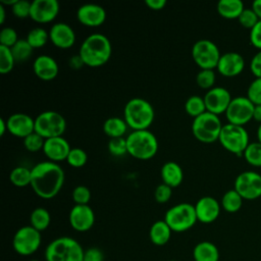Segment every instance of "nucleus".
<instances>
[{"label": "nucleus", "mask_w": 261, "mask_h": 261, "mask_svg": "<svg viewBox=\"0 0 261 261\" xmlns=\"http://www.w3.org/2000/svg\"><path fill=\"white\" fill-rule=\"evenodd\" d=\"M127 153L140 160L153 158L158 151V141L156 136L148 129L133 130L126 137Z\"/></svg>", "instance_id": "5"}, {"label": "nucleus", "mask_w": 261, "mask_h": 261, "mask_svg": "<svg viewBox=\"0 0 261 261\" xmlns=\"http://www.w3.org/2000/svg\"><path fill=\"white\" fill-rule=\"evenodd\" d=\"M12 55L16 62H22L28 59L33 54L34 48L29 44L27 39H19L11 48H10Z\"/></svg>", "instance_id": "32"}, {"label": "nucleus", "mask_w": 261, "mask_h": 261, "mask_svg": "<svg viewBox=\"0 0 261 261\" xmlns=\"http://www.w3.org/2000/svg\"><path fill=\"white\" fill-rule=\"evenodd\" d=\"M87 160H88V155L81 148H71V150L66 158L67 163L70 166L75 167V168L84 166L87 163Z\"/></svg>", "instance_id": "39"}, {"label": "nucleus", "mask_w": 261, "mask_h": 261, "mask_svg": "<svg viewBox=\"0 0 261 261\" xmlns=\"http://www.w3.org/2000/svg\"><path fill=\"white\" fill-rule=\"evenodd\" d=\"M243 156L245 157L246 161L249 164L260 167L261 166V143L259 141L250 143L246 148V150L244 151Z\"/></svg>", "instance_id": "35"}, {"label": "nucleus", "mask_w": 261, "mask_h": 261, "mask_svg": "<svg viewBox=\"0 0 261 261\" xmlns=\"http://www.w3.org/2000/svg\"><path fill=\"white\" fill-rule=\"evenodd\" d=\"M257 138H258V141L261 143V123L257 128Z\"/></svg>", "instance_id": "56"}, {"label": "nucleus", "mask_w": 261, "mask_h": 261, "mask_svg": "<svg viewBox=\"0 0 261 261\" xmlns=\"http://www.w3.org/2000/svg\"><path fill=\"white\" fill-rule=\"evenodd\" d=\"M195 210L198 221L202 223H211L215 221L220 214V204L215 198L204 196L197 201Z\"/></svg>", "instance_id": "19"}, {"label": "nucleus", "mask_w": 261, "mask_h": 261, "mask_svg": "<svg viewBox=\"0 0 261 261\" xmlns=\"http://www.w3.org/2000/svg\"><path fill=\"white\" fill-rule=\"evenodd\" d=\"M51 222V216L47 209L38 207L34 209L30 215V225L39 230L40 232L45 230Z\"/></svg>", "instance_id": "29"}, {"label": "nucleus", "mask_w": 261, "mask_h": 261, "mask_svg": "<svg viewBox=\"0 0 261 261\" xmlns=\"http://www.w3.org/2000/svg\"><path fill=\"white\" fill-rule=\"evenodd\" d=\"M41 242V232L31 225H25L18 228L14 233L12 247L18 255L30 256L38 251Z\"/></svg>", "instance_id": "11"}, {"label": "nucleus", "mask_w": 261, "mask_h": 261, "mask_svg": "<svg viewBox=\"0 0 261 261\" xmlns=\"http://www.w3.org/2000/svg\"><path fill=\"white\" fill-rule=\"evenodd\" d=\"M250 68L256 77H261V50L254 54L250 62Z\"/></svg>", "instance_id": "49"}, {"label": "nucleus", "mask_w": 261, "mask_h": 261, "mask_svg": "<svg viewBox=\"0 0 261 261\" xmlns=\"http://www.w3.org/2000/svg\"><path fill=\"white\" fill-rule=\"evenodd\" d=\"M44 144L45 139L36 132L30 134L23 139L24 148L30 152H38L40 150H43Z\"/></svg>", "instance_id": "40"}, {"label": "nucleus", "mask_w": 261, "mask_h": 261, "mask_svg": "<svg viewBox=\"0 0 261 261\" xmlns=\"http://www.w3.org/2000/svg\"><path fill=\"white\" fill-rule=\"evenodd\" d=\"M244 9V3L241 0H220L217 3L218 13L227 19L239 18Z\"/></svg>", "instance_id": "27"}, {"label": "nucleus", "mask_w": 261, "mask_h": 261, "mask_svg": "<svg viewBox=\"0 0 261 261\" xmlns=\"http://www.w3.org/2000/svg\"><path fill=\"white\" fill-rule=\"evenodd\" d=\"M35 74L43 81L54 80L59 71L56 60L49 55H39L33 63Z\"/></svg>", "instance_id": "23"}, {"label": "nucleus", "mask_w": 261, "mask_h": 261, "mask_svg": "<svg viewBox=\"0 0 261 261\" xmlns=\"http://www.w3.org/2000/svg\"><path fill=\"white\" fill-rule=\"evenodd\" d=\"M155 117L153 106L143 98H133L124 106L123 119L133 130L148 129Z\"/></svg>", "instance_id": "3"}, {"label": "nucleus", "mask_w": 261, "mask_h": 261, "mask_svg": "<svg viewBox=\"0 0 261 261\" xmlns=\"http://www.w3.org/2000/svg\"><path fill=\"white\" fill-rule=\"evenodd\" d=\"M215 72L213 69H201L196 75L197 85L205 90L213 88L215 83Z\"/></svg>", "instance_id": "38"}, {"label": "nucleus", "mask_w": 261, "mask_h": 261, "mask_svg": "<svg viewBox=\"0 0 261 261\" xmlns=\"http://www.w3.org/2000/svg\"><path fill=\"white\" fill-rule=\"evenodd\" d=\"M128 125L123 118L120 117H109L103 123V132L110 139L123 137L126 133Z\"/></svg>", "instance_id": "28"}, {"label": "nucleus", "mask_w": 261, "mask_h": 261, "mask_svg": "<svg viewBox=\"0 0 261 261\" xmlns=\"http://www.w3.org/2000/svg\"><path fill=\"white\" fill-rule=\"evenodd\" d=\"M49 40V33L43 28H34L32 29L27 36V41L34 48H41L46 45Z\"/></svg>", "instance_id": "34"}, {"label": "nucleus", "mask_w": 261, "mask_h": 261, "mask_svg": "<svg viewBox=\"0 0 261 261\" xmlns=\"http://www.w3.org/2000/svg\"><path fill=\"white\" fill-rule=\"evenodd\" d=\"M112 47L109 39L100 33L88 36L81 45L79 55L85 65L99 67L104 65L110 58Z\"/></svg>", "instance_id": "2"}, {"label": "nucleus", "mask_w": 261, "mask_h": 261, "mask_svg": "<svg viewBox=\"0 0 261 261\" xmlns=\"http://www.w3.org/2000/svg\"><path fill=\"white\" fill-rule=\"evenodd\" d=\"M68 220L74 230L84 232L94 225L95 213L89 205H74L70 209Z\"/></svg>", "instance_id": "16"}, {"label": "nucleus", "mask_w": 261, "mask_h": 261, "mask_svg": "<svg viewBox=\"0 0 261 261\" xmlns=\"http://www.w3.org/2000/svg\"><path fill=\"white\" fill-rule=\"evenodd\" d=\"M252 8L258 15L259 19H261V0H254L252 3Z\"/></svg>", "instance_id": "52"}, {"label": "nucleus", "mask_w": 261, "mask_h": 261, "mask_svg": "<svg viewBox=\"0 0 261 261\" xmlns=\"http://www.w3.org/2000/svg\"><path fill=\"white\" fill-rule=\"evenodd\" d=\"M71 196L75 205H88L91 200V191L86 186H77L73 189Z\"/></svg>", "instance_id": "42"}, {"label": "nucleus", "mask_w": 261, "mask_h": 261, "mask_svg": "<svg viewBox=\"0 0 261 261\" xmlns=\"http://www.w3.org/2000/svg\"><path fill=\"white\" fill-rule=\"evenodd\" d=\"M66 129V120L57 111L48 110L41 112L35 118V132L45 140L62 137Z\"/></svg>", "instance_id": "9"}, {"label": "nucleus", "mask_w": 261, "mask_h": 261, "mask_svg": "<svg viewBox=\"0 0 261 261\" xmlns=\"http://www.w3.org/2000/svg\"><path fill=\"white\" fill-rule=\"evenodd\" d=\"M30 261H40V260H37V259H32V260H30Z\"/></svg>", "instance_id": "57"}, {"label": "nucleus", "mask_w": 261, "mask_h": 261, "mask_svg": "<svg viewBox=\"0 0 261 261\" xmlns=\"http://www.w3.org/2000/svg\"><path fill=\"white\" fill-rule=\"evenodd\" d=\"M185 110L190 116L194 118L203 114L204 112L207 111L204 98L198 95H193L189 97L185 103Z\"/></svg>", "instance_id": "33"}, {"label": "nucleus", "mask_w": 261, "mask_h": 261, "mask_svg": "<svg viewBox=\"0 0 261 261\" xmlns=\"http://www.w3.org/2000/svg\"><path fill=\"white\" fill-rule=\"evenodd\" d=\"M8 132V128H7V123H6V120H4L3 118L0 119V136H4V134Z\"/></svg>", "instance_id": "54"}, {"label": "nucleus", "mask_w": 261, "mask_h": 261, "mask_svg": "<svg viewBox=\"0 0 261 261\" xmlns=\"http://www.w3.org/2000/svg\"><path fill=\"white\" fill-rule=\"evenodd\" d=\"M253 118L261 123V104L255 105L254 112H253Z\"/></svg>", "instance_id": "53"}, {"label": "nucleus", "mask_w": 261, "mask_h": 261, "mask_svg": "<svg viewBox=\"0 0 261 261\" xmlns=\"http://www.w3.org/2000/svg\"><path fill=\"white\" fill-rule=\"evenodd\" d=\"M31 6L32 2L28 0H17L11 7V11L17 18H27L31 16Z\"/></svg>", "instance_id": "45"}, {"label": "nucleus", "mask_w": 261, "mask_h": 261, "mask_svg": "<svg viewBox=\"0 0 261 261\" xmlns=\"http://www.w3.org/2000/svg\"><path fill=\"white\" fill-rule=\"evenodd\" d=\"M164 220L174 232L189 230L198 221L195 205L190 203L176 204L166 211Z\"/></svg>", "instance_id": "6"}, {"label": "nucleus", "mask_w": 261, "mask_h": 261, "mask_svg": "<svg viewBox=\"0 0 261 261\" xmlns=\"http://www.w3.org/2000/svg\"><path fill=\"white\" fill-rule=\"evenodd\" d=\"M166 0H146L145 4L152 10H161L166 5Z\"/></svg>", "instance_id": "50"}, {"label": "nucleus", "mask_w": 261, "mask_h": 261, "mask_svg": "<svg viewBox=\"0 0 261 261\" xmlns=\"http://www.w3.org/2000/svg\"><path fill=\"white\" fill-rule=\"evenodd\" d=\"M104 255L102 251L96 247L89 248L84 252L83 261H103Z\"/></svg>", "instance_id": "48"}, {"label": "nucleus", "mask_w": 261, "mask_h": 261, "mask_svg": "<svg viewBox=\"0 0 261 261\" xmlns=\"http://www.w3.org/2000/svg\"><path fill=\"white\" fill-rule=\"evenodd\" d=\"M49 40L60 49L70 48L75 42V33L73 29L65 22L53 24L49 31Z\"/></svg>", "instance_id": "21"}, {"label": "nucleus", "mask_w": 261, "mask_h": 261, "mask_svg": "<svg viewBox=\"0 0 261 261\" xmlns=\"http://www.w3.org/2000/svg\"><path fill=\"white\" fill-rule=\"evenodd\" d=\"M242 205H243V198L234 189L228 190L222 196L221 207L226 212L234 213L241 209Z\"/></svg>", "instance_id": "30"}, {"label": "nucleus", "mask_w": 261, "mask_h": 261, "mask_svg": "<svg viewBox=\"0 0 261 261\" xmlns=\"http://www.w3.org/2000/svg\"><path fill=\"white\" fill-rule=\"evenodd\" d=\"M239 21L240 23L247 29H252L258 21H259V17L256 14V12L253 10V8H245L242 13L239 16Z\"/></svg>", "instance_id": "43"}, {"label": "nucleus", "mask_w": 261, "mask_h": 261, "mask_svg": "<svg viewBox=\"0 0 261 261\" xmlns=\"http://www.w3.org/2000/svg\"><path fill=\"white\" fill-rule=\"evenodd\" d=\"M108 151L114 157H120L125 154H128L126 138L119 137L110 139L108 142Z\"/></svg>", "instance_id": "37"}, {"label": "nucleus", "mask_w": 261, "mask_h": 261, "mask_svg": "<svg viewBox=\"0 0 261 261\" xmlns=\"http://www.w3.org/2000/svg\"><path fill=\"white\" fill-rule=\"evenodd\" d=\"M245 67V59L238 52H226L221 54L218 64L217 70L220 74L224 76H236L240 74Z\"/></svg>", "instance_id": "22"}, {"label": "nucleus", "mask_w": 261, "mask_h": 261, "mask_svg": "<svg viewBox=\"0 0 261 261\" xmlns=\"http://www.w3.org/2000/svg\"><path fill=\"white\" fill-rule=\"evenodd\" d=\"M220 56L217 45L207 39L197 41L192 47L193 60L201 69L216 68Z\"/></svg>", "instance_id": "10"}, {"label": "nucleus", "mask_w": 261, "mask_h": 261, "mask_svg": "<svg viewBox=\"0 0 261 261\" xmlns=\"http://www.w3.org/2000/svg\"><path fill=\"white\" fill-rule=\"evenodd\" d=\"M250 41L254 47L261 50V19L250 30Z\"/></svg>", "instance_id": "47"}, {"label": "nucleus", "mask_w": 261, "mask_h": 261, "mask_svg": "<svg viewBox=\"0 0 261 261\" xmlns=\"http://www.w3.org/2000/svg\"><path fill=\"white\" fill-rule=\"evenodd\" d=\"M233 187L243 199L255 200L261 196V174L256 171L245 170L238 174Z\"/></svg>", "instance_id": "13"}, {"label": "nucleus", "mask_w": 261, "mask_h": 261, "mask_svg": "<svg viewBox=\"0 0 261 261\" xmlns=\"http://www.w3.org/2000/svg\"><path fill=\"white\" fill-rule=\"evenodd\" d=\"M31 187L42 199H52L60 192L64 184V171L61 166L52 161L37 163L32 169Z\"/></svg>", "instance_id": "1"}, {"label": "nucleus", "mask_w": 261, "mask_h": 261, "mask_svg": "<svg viewBox=\"0 0 261 261\" xmlns=\"http://www.w3.org/2000/svg\"><path fill=\"white\" fill-rule=\"evenodd\" d=\"M8 133L24 139L27 136L35 132V119L25 113H13L7 119Z\"/></svg>", "instance_id": "18"}, {"label": "nucleus", "mask_w": 261, "mask_h": 261, "mask_svg": "<svg viewBox=\"0 0 261 261\" xmlns=\"http://www.w3.org/2000/svg\"><path fill=\"white\" fill-rule=\"evenodd\" d=\"M161 178L163 184L170 188L178 187L184 179V172L181 167L174 161L165 162L161 167Z\"/></svg>", "instance_id": "24"}, {"label": "nucleus", "mask_w": 261, "mask_h": 261, "mask_svg": "<svg viewBox=\"0 0 261 261\" xmlns=\"http://www.w3.org/2000/svg\"><path fill=\"white\" fill-rule=\"evenodd\" d=\"M222 126L223 124L218 115L206 111L194 118L192 133L202 143H213L219 139Z\"/></svg>", "instance_id": "7"}, {"label": "nucleus", "mask_w": 261, "mask_h": 261, "mask_svg": "<svg viewBox=\"0 0 261 261\" xmlns=\"http://www.w3.org/2000/svg\"><path fill=\"white\" fill-rule=\"evenodd\" d=\"M218 141L224 149L241 156L249 143V134L243 125L226 123L222 126Z\"/></svg>", "instance_id": "8"}, {"label": "nucleus", "mask_w": 261, "mask_h": 261, "mask_svg": "<svg viewBox=\"0 0 261 261\" xmlns=\"http://www.w3.org/2000/svg\"><path fill=\"white\" fill-rule=\"evenodd\" d=\"M247 97L255 104H261V77H256L251 82L247 90Z\"/></svg>", "instance_id": "44"}, {"label": "nucleus", "mask_w": 261, "mask_h": 261, "mask_svg": "<svg viewBox=\"0 0 261 261\" xmlns=\"http://www.w3.org/2000/svg\"><path fill=\"white\" fill-rule=\"evenodd\" d=\"M218 248L209 241L198 243L193 249V258L195 261H219Z\"/></svg>", "instance_id": "25"}, {"label": "nucleus", "mask_w": 261, "mask_h": 261, "mask_svg": "<svg viewBox=\"0 0 261 261\" xmlns=\"http://www.w3.org/2000/svg\"><path fill=\"white\" fill-rule=\"evenodd\" d=\"M76 18L86 27L96 28L103 24L106 20V11L101 5L87 3L79 7Z\"/></svg>", "instance_id": "17"}, {"label": "nucleus", "mask_w": 261, "mask_h": 261, "mask_svg": "<svg viewBox=\"0 0 261 261\" xmlns=\"http://www.w3.org/2000/svg\"><path fill=\"white\" fill-rule=\"evenodd\" d=\"M203 98L206 105V110L216 115L223 112L225 113L232 99L228 90L223 87H213L206 92Z\"/></svg>", "instance_id": "14"}, {"label": "nucleus", "mask_w": 261, "mask_h": 261, "mask_svg": "<svg viewBox=\"0 0 261 261\" xmlns=\"http://www.w3.org/2000/svg\"><path fill=\"white\" fill-rule=\"evenodd\" d=\"M82 245L70 237H60L53 240L46 247V261H83Z\"/></svg>", "instance_id": "4"}, {"label": "nucleus", "mask_w": 261, "mask_h": 261, "mask_svg": "<svg viewBox=\"0 0 261 261\" xmlns=\"http://www.w3.org/2000/svg\"><path fill=\"white\" fill-rule=\"evenodd\" d=\"M71 148L69 143L63 137H55L45 140L43 152L49 161L59 162L66 160Z\"/></svg>", "instance_id": "20"}, {"label": "nucleus", "mask_w": 261, "mask_h": 261, "mask_svg": "<svg viewBox=\"0 0 261 261\" xmlns=\"http://www.w3.org/2000/svg\"><path fill=\"white\" fill-rule=\"evenodd\" d=\"M171 228L165 222V220H157L155 221L149 231L150 241L156 246H164L167 244L171 237Z\"/></svg>", "instance_id": "26"}, {"label": "nucleus", "mask_w": 261, "mask_h": 261, "mask_svg": "<svg viewBox=\"0 0 261 261\" xmlns=\"http://www.w3.org/2000/svg\"><path fill=\"white\" fill-rule=\"evenodd\" d=\"M9 179L12 185L15 187H25L31 186L32 179V170L24 166H16L14 167L9 174Z\"/></svg>", "instance_id": "31"}, {"label": "nucleus", "mask_w": 261, "mask_h": 261, "mask_svg": "<svg viewBox=\"0 0 261 261\" xmlns=\"http://www.w3.org/2000/svg\"><path fill=\"white\" fill-rule=\"evenodd\" d=\"M5 21V6L0 4V23L3 24Z\"/></svg>", "instance_id": "55"}, {"label": "nucleus", "mask_w": 261, "mask_h": 261, "mask_svg": "<svg viewBox=\"0 0 261 261\" xmlns=\"http://www.w3.org/2000/svg\"><path fill=\"white\" fill-rule=\"evenodd\" d=\"M17 33L10 27H5L0 32V46L11 48L18 41Z\"/></svg>", "instance_id": "41"}, {"label": "nucleus", "mask_w": 261, "mask_h": 261, "mask_svg": "<svg viewBox=\"0 0 261 261\" xmlns=\"http://www.w3.org/2000/svg\"><path fill=\"white\" fill-rule=\"evenodd\" d=\"M57 0H34L31 6V18L39 23H47L56 18L59 13Z\"/></svg>", "instance_id": "15"}, {"label": "nucleus", "mask_w": 261, "mask_h": 261, "mask_svg": "<svg viewBox=\"0 0 261 261\" xmlns=\"http://www.w3.org/2000/svg\"><path fill=\"white\" fill-rule=\"evenodd\" d=\"M168 261H177V260H168Z\"/></svg>", "instance_id": "58"}, {"label": "nucleus", "mask_w": 261, "mask_h": 261, "mask_svg": "<svg viewBox=\"0 0 261 261\" xmlns=\"http://www.w3.org/2000/svg\"><path fill=\"white\" fill-rule=\"evenodd\" d=\"M172 196V188H170L169 186L165 185V184H160L154 193V198L158 203H166L169 201V199Z\"/></svg>", "instance_id": "46"}, {"label": "nucleus", "mask_w": 261, "mask_h": 261, "mask_svg": "<svg viewBox=\"0 0 261 261\" xmlns=\"http://www.w3.org/2000/svg\"><path fill=\"white\" fill-rule=\"evenodd\" d=\"M15 59L12 55L10 48L5 46H0V73H9L15 63Z\"/></svg>", "instance_id": "36"}, {"label": "nucleus", "mask_w": 261, "mask_h": 261, "mask_svg": "<svg viewBox=\"0 0 261 261\" xmlns=\"http://www.w3.org/2000/svg\"><path fill=\"white\" fill-rule=\"evenodd\" d=\"M68 63H69V66L71 68H73V69H79L83 65H85V63L83 62V60H82V58H81V56L79 54L74 55V56H71L69 61H68Z\"/></svg>", "instance_id": "51"}, {"label": "nucleus", "mask_w": 261, "mask_h": 261, "mask_svg": "<svg viewBox=\"0 0 261 261\" xmlns=\"http://www.w3.org/2000/svg\"><path fill=\"white\" fill-rule=\"evenodd\" d=\"M255 104L247 96H238L231 99L225 116L228 123L243 125L253 118Z\"/></svg>", "instance_id": "12"}]
</instances>
